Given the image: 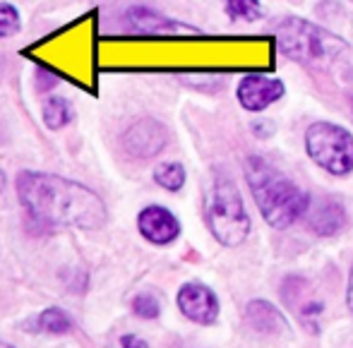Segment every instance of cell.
<instances>
[{"mask_svg":"<svg viewBox=\"0 0 353 348\" xmlns=\"http://www.w3.org/2000/svg\"><path fill=\"white\" fill-rule=\"evenodd\" d=\"M17 195L24 209L43 226L97 231L108 221L106 205L97 192L61 176L22 171Z\"/></svg>","mask_w":353,"mask_h":348,"instance_id":"6da1fadb","label":"cell"},{"mask_svg":"<svg viewBox=\"0 0 353 348\" xmlns=\"http://www.w3.org/2000/svg\"><path fill=\"white\" fill-rule=\"evenodd\" d=\"M245 178L255 195L257 207L270 226L288 228L310 209V195L301 190L293 181H288L274 166H270L265 158H248Z\"/></svg>","mask_w":353,"mask_h":348,"instance_id":"7a4b0ae2","label":"cell"},{"mask_svg":"<svg viewBox=\"0 0 353 348\" xmlns=\"http://www.w3.org/2000/svg\"><path fill=\"white\" fill-rule=\"evenodd\" d=\"M274 34L279 39L281 51L303 65H330L341 53L349 51V46L339 37L298 17L283 19Z\"/></svg>","mask_w":353,"mask_h":348,"instance_id":"3957f363","label":"cell"},{"mask_svg":"<svg viewBox=\"0 0 353 348\" xmlns=\"http://www.w3.org/2000/svg\"><path fill=\"white\" fill-rule=\"evenodd\" d=\"M205 214L214 238L226 247L241 245L250 233V216L241 200V192L228 178L214 181V185L207 192Z\"/></svg>","mask_w":353,"mask_h":348,"instance_id":"277c9868","label":"cell"},{"mask_svg":"<svg viewBox=\"0 0 353 348\" xmlns=\"http://www.w3.org/2000/svg\"><path fill=\"white\" fill-rule=\"evenodd\" d=\"M307 156L332 176H346L353 171V135L334 123H312L305 132Z\"/></svg>","mask_w":353,"mask_h":348,"instance_id":"5b68a950","label":"cell"},{"mask_svg":"<svg viewBox=\"0 0 353 348\" xmlns=\"http://www.w3.org/2000/svg\"><path fill=\"white\" fill-rule=\"evenodd\" d=\"M168 142V132L154 118H142V121L132 123L125 132H123V147L128 154L137 158L157 156Z\"/></svg>","mask_w":353,"mask_h":348,"instance_id":"8992f818","label":"cell"},{"mask_svg":"<svg viewBox=\"0 0 353 348\" xmlns=\"http://www.w3.org/2000/svg\"><path fill=\"white\" fill-rule=\"evenodd\" d=\"M283 92H286V87L281 79L265 77V74H248L238 84V101L245 111L257 113L279 101Z\"/></svg>","mask_w":353,"mask_h":348,"instance_id":"52a82bcc","label":"cell"},{"mask_svg":"<svg viewBox=\"0 0 353 348\" xmlns=\"http://www.w3.org/2000/svg\"><path fill=\"white\" fill-rule=\"evenodd\" d=\"M178 307L188 320L197 322V325H214L219 317L216 296L202 283H185L178 291Z\"/></svg>","mask_w":353,"mask_h":348,"instance_id":"ba28073f","label":"cell"},{"mask_svg":"<svg viewBox=\"0 0 353 348\" xmlns=\"http://www.w3.org/2000/svg\"><path fill=\"white\" fill-rule=\"evenodd\" d=\"M137 228L149 243L154 245H168L178 238L181 233V223L173 216L168 209L152 205L147 209H142L140 216H137Z\"/></svg>","mask_w":353,"mask_h":348,"instance_id":"9c48e42d","label":"cell"},{"mask_svg":"<svg viewBox=\"0 0 353 348\" xmlns=\"http://www.w3.org/2000/svg\"><path fill=\"white\" fill-rule=\"evenodd\" d=\"M307 212H310L312 231L320 233V236H334V233H339V228L344 226V221H346L344 207L334 200L317 202V205H312Z\"/></svg>","mask_w":353,"mask_h":348,"instance_id":"30bf717a","label":"cell"},{"mask_svg":"<svg viewBox=\"0 0 353 348\" xmlns=\"http://www.w3.org/2000/svg\"><path fill=\"white\" fill-rule=\"evenodd\" d=\"M248 320L252 322L255 329L270 331V334L286 329V320L279 315V310L265 300H252L250 305H248Z\"/></svg>","mask_w":353,"mask_h":348,"instance_id":"8fae6325","label":"cell"},{"mask_svg":"<svg viewBox=\"0 0 353 348\" xmlns=\"http://www.w3.org/2000/svg\"><path fill=\"white\" fill-rule=\"evenodd\" d=\"M72 121V106L68 99L63 96H51L43 103V123L48 130H61Z\"/></svg>","mask_w":353,"mask_h":348,"instance_id":"7c38bea8","label":"cell"},{"mask_svg":"<svg viewBox=\"0 0 353 348\" xmlns=\"http://www.w3.org/2000/svg\"><path fill=\"white\" fill-rule=\"evenodd\" d=\"M226 12L233 22H255L265 14L260 0H226Z\"/></svg>","mask_w":353,"mask_h":348,"instance_id":"4fadbf2b","label":"cell"},{"mask_svg":"<svg viewBox=\"0 0 353 348\" xmlns=\"http://www.w3.org/2000/svg\"><path fill=\"white\" fill-rule=\"evenodd\" d=\"M154 181L168 192H178L185 185V168L181 163H161V166L154 171Z\"/></svg>","mask_w":353,"mask_h":348,"instance_id":"5bb4252c","label":"cell"},{"mask_svg":"<svg viewBox=\"0 0 353 348\" xmlns=\"http://www.w3.org/2000/svg\"><path fill=\"white\" fill-rule=\"evenodd\" d=\"M37 325H39V329L48 331V334H65V331L72 329V320L61 307H48V310H43Z\"/></svg>","mask_w":353,"mask_h":348,"instance_id":"9a60e30c","label":"cell"},{"mask_svg":"<svg viewBox=\"0 0 353 348\" xmlns=\"http://www.w3.org/2000/svg\"><path fill=\"white\" fill-rule=\"evenodd\" d=\"M19 27H22V19H19L17 8L10 3H0V37H14L19 32Z\"/></svg>","mask_w":353,"mask_h":348,"instance_id":"2e32d148","label":"cell"},{"mask_svg":"<svg viewBox=\"0 0 353 348\" xmlns=\"http://www.w3.org/2000/svg\"><path fill=\"white\" fill-rule=\"evenodd\" d=\"M132 310L137 312L140 317L144 320H154V317H159V300L154 296H149V293H140V296L132 300Z\"/></svg>","mask_w":353,"mask_h":348,"instance_id":"e0dca14e","label":"cell"},{"mask_svg":"<svg viewBox=\"0 0 353 348\" xmlns=\"http://www.w3.org/2000/svg\"><path fill=\"white\" fill-rule=\"evenodd\" d=\"M118 346L121 348H149L147 341H142L140 336H135V334H125L121 341H118Z\"/></svg>","mask_w":353,"mask_h":348,"instance_id":"ac0fdd59","label":"cell"},{"mask_svg":"<svg viewBox=\"0 0 353 348\" xmlns=\"http://www.w3.org/2000/svg\"><path fill=\"white\" fill-rule=\"evenodd\" d=\"M346 300H349V307L353 310V272H351V278H349V293H346Z\"/></svg>","mask_w":353,"mask_h":348,"instance_id":"d6986e66","label":"cell"},{"mask_svg":"<svg viewBox=\"0 0 353 348\" xmlns=\"http://www.w3.org/2000/svg\"><path fill=\"white\" fill-rule=\"evenodd\" d=\"M3 190H5V173L0 171V192H3Z\"/></svg>","mask_w":353,"mask_h":348,"instance_id":"ffe728a7","label":"cell"},{"mask_svg":"<svg viewBox=\"0 0 353 348\" xmlns=\"http://www.w3.org/2000/svg\"><path fill=\"white\" fill-rule=\"evenodd\" d=\"M0 348H14V346H10V344H5V341H0Z\"/></svg>","mask_w":353,"mask_h":348,"instance_id":"44dd1931","label":"cell"},{"mask_svg":"<svg viewBox=\"0 0 353 348\" xmlns=\"http://www.w3.org/2000/svg\"><path fill=\"white\" fill-rule=\"evenodd\" d=\"M118 348H121V346H118Z\"/></svg>","mask_w":353,"mask_h":348,"instance_id":"7402d4cb","label":"cell"}]
</instances>
